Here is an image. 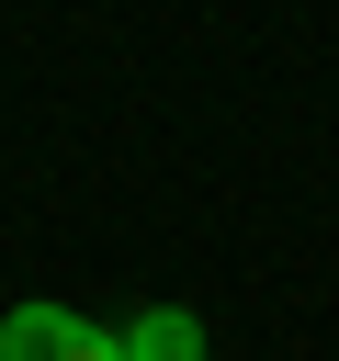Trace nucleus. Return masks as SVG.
Instances as JSON below:
<instances>
[{
	"instance_id": "nucleus-1",
	"label": "nucleus",
	"mask_w": 339,
	"mask_h": 361,
	"mask_svg": "<svg viewBox=\"0 0 339 361\" xmlns=\"http://www.w3.org/2000/svg\"><path fill=\"white\" fill-rule=\"evenodd\" d=\"M0 361H124V338L90 327L79 305H11L0 316Z\"/></svg>"
},
{
	"instance_id": "nucleus-2",
	"label": "nucleus",
	"mask_w": 339,
	"mask_h": 361,
	"mask_svg": "<svg viewBox=\"0 0 339 361\" xmlns=\"http://www.w3.org/2000/svg\"><path fill=\"white\" fill-rule=\"evenodd\" d=\"M124 338V361H203V316L192 305H147L136 327H113Z\"/></svg>"
}]
</instances>
